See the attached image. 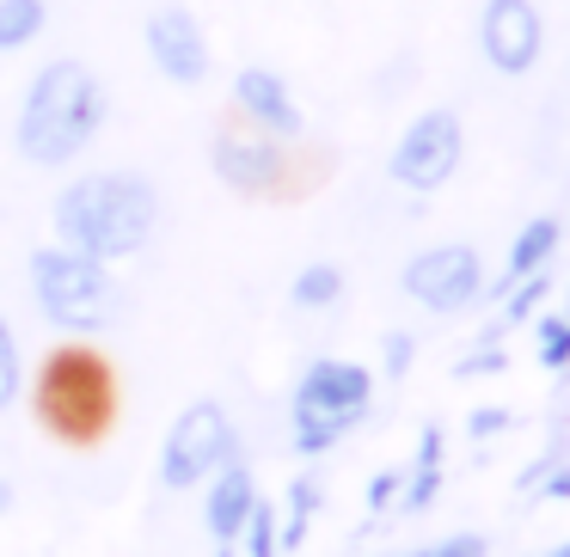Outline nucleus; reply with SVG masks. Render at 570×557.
Segmentation results:
<instances>
[{
  "label": "nucleus",
  "mask_w": 570,
  "mask_h": 557,
  "mask_svg": "<svg viewBox=\"0 0 570 557\" xmlns=\"http://www.w3.org/2000/svg\"><path fill=\"white\" fill-rule=\"evenodd\" d=\"M160 190L141 172H80L56 190L50 221H56V246L87 251L99 263H124L141 258L160 233Z\"/></svg>",
  "instance_id": "f257e3e1"
},
{
  "label": "nucleus",
  "mask_w": 570,
  "mask_h": 557,
  "mask_svg": "<svg viewBox=\"0 0 570 557\" xmlns=\"http://www.w3.org/2000/svg\"><path fill=\"white\" fill-rule=\"evenodd\" d=\"M105 117H111V92H105L99 68L56 56L31 74L26 99H19V123H13V153L38 172H62L80 153L99 141Z\"/></svg>",
  "instance_id": "f03ea898"
},
{
  "label": "nucleus",
  "mask_w": 570,
  "mask_h": 557,
  "mask_svg": "<svg viewBox=\"0 0 570 557\" xmlns=\"http://www.w3.org/2000/svg\"><path fill=\"white\" fill-rule=\"evenodd\" d=\"M31 405H38V422L68 447H92L111 435L117 422V374L99 349L87 344H62L43 356L38 386H31Z\"/></svg>",
  "instance_id": "7ed1b4c3"
},
{
  "label": "nucleus",
  "mask_w": 570,
  "mask_h": 557,
  "mask_svg": "<svg viewBox=\"0 0 570 557\" xmlns=\"http://www.w3.org/2000/svg\"><path fill=\"white\" fill-rule=\"evenodd\" d=\"M31 300L68 337H99L124 312V288L111 282V263L87 258V251H68V246L31 251Z\"/></svg>",
  "instance_id": "20e7f679"
},
{
  "label": "nucleus",
  "mask_w": 570,
  "mask_h": 557,
  "mask_svg": "<svg viewBox=\"0 0 570 557\" xmlns=\"http://www.w3.org/2000/svg\"><path fill=\"white\" fill-rule=\"evenodd\" d=\"M374 405V374L362 361L344 356H320L307 361V374L295 380V454L320 459L368 417Z\"/></svg>",
  "instance_id": "39448f33"
},
{
  "label": "nucleus",
  "mask_w": 570,
  "mask_h": 557,
  "mask_svg": "<svg viewBox=\"0 0 570 557\" xmlns=\"http://www.w3.org/2000/svg\"><path fill=\"white\" fill-rule=\"evenodd\" d=\"M246 447H239V429L227 417V405L222 398H197V405L178 410L166 441H160V484L166 490H203Z\"/></svg>",
  "instance_id": "423d86ee"
},
{
  "label": "nucleus",
  "mask_w": 570,
  "mask_h": 557,
  "mask_svg": "<svg viewBox=\"0 0 570 557\" xmlns=\"http://www.w3.org/2000/svg\"><path fill=\"white\" fill-rule=\"evenodd\" d=\"M460 153H466V129H460L454 111L435 105V111H417L405 123L393 160H386V178H393L399 190H411V197H435V190L460 172Z\"/></svg>",
  "instance_id": "0eeeda50"
},
{
  "label": "nucleus",
  "mask_w": 570,
  "mask_h": 557,
  "mask_svg": "<svg viewBox=\"0 0 570 557\" xmlns=\"http://www.w3.org/2000/svg\"><path fill=\"white\" fill-rule=\"evenodd\" d=\"M405 295L417 300L423 312H466L472 300L484 295V258L466 239H448V246H430L405 263Z\"/></svg>",
  "instance_id": "6e6552de"
},
{
  "label": "nucleus",
  "mask_w": 570,
  "mask_h": 557,
  "mask_svg": "<svg viewBox=\"0 0 570 557\" xmlns=\"http://www.w3.org/2000/svg\"><path fill=\"white\" fill-rule=\"evenodd\" d=\"M479 50L484 62L497 68V74L521 80L533 62H540L546 50V19L533 0H484V13H479Z\"/></svg>",
  "instance_id": "1a4fd4ad"
},
{
  "label": "nucleus",
  "mask_w": 570,
  "mask_h": 557,
  "mask_svg": "<svg viewBox=\"0 0 570 557\" xmlns=\"http://www.w3.org/2000/svg\"><path fill=\"white\" fill-rule=\"evenodd\" d=\"M209 160H215V172H222V185H234L239 197H264V190H276V178L288 172L276 136L252 129L246 117H239V123H227L222 136L209 141Z\"/></svg>",
  "instance_id": "9d476101"
},
{
  "label": "nucleus",
  "mask_w": 570,
  "mask_h": 557,
  "mask_svg": "<svg viewBox=\"0 0 570 557\" xmlns=\"http://www.w3.org/2000/svg\"><path fill=\"white\" fill-rule=\"evenodd\" d=\"M141 38H148V62L160 68L173 87H203V80H209V31L197 26L190 7H160Z\"/></svg>",
  "instance_id": "9b49d317"
},
{
  "label": "nucleus",
  "mask_w": 570,
  "mask_h": 557,
  "mask_svg": "<svg viewBox=\"0 0 570 557\" xmlns=\"http://www.w3.org/2000/svg\"><path fill=\"white\" fill-rule=\"evenodd\" d=\"M234 111L246 117L252 129L276 136V141H295L301 129H307V123H301L295 92H288V80L271 74V68H239V74H234Z\"/></svg>",
  "instance_id": "f8f14e48"
},
{
  "label": "nucleus",
  "mask_w": 570,
  "mask_h": 557,
  "mask_svg": "<svg viewBox=\"0 0 570 557\" xmlns=\"http://www.w3.org/2000/svg\"><path fill=\"white\" fill-rule=\"evenodd\" d=\"M252 503H258V478H252L246 454H239V459H227V466L203 484V527H209V539L215 545H234L239 527H246V515H252Z\"/></svg>",
  "instance_id": "ddd939ff"
},
{
  "label": "nucleus",
  "mask_w": 570,
  "mask_h": 557,
  "mask_svg": "<svg viewBox=\"0 0 570 557\" xmlns=\"http://www.w3.org/2000/svg\"><path fill=\"white\" fill-rule=\"evenodd\" d=\"M558 239H564V227H558V215H533L528 227L515 233V246H509V270H503V295L521 282V276H533V270H546L552 263V251H558Z\"/></svg>",
  "instance_id": "4468645a"
},
{
  "label": "nucleus",
  "mask_w": 570,
  "mask_h": 557,
  "mask_svg": "<svg viewBox=\"0 0 570 557\" xmlns=\"http://www.w3.org/2000/svg\"><path fill=\"white\" fill-rule=\"evenodd\" d=\"M43 26H50V0H0V56L38 43Z\"/></svg>",
  "instance_id": "2eb2a0df"
},
{
  "label": "nucleus",
  "mask_w": 570,
  "mask_h": 557,
  "mask_svg": "<svg viewBox=\"0 0 570 557\" xmlns=\"http://www.w3.org/2000/svg\"><path fill=\"white\" fill-rule=\"evenodd\" d=\"M234 551L239 557H283V508H276L271 496L252 503V515H246V527H239Z\"/></svg>",
  "instance_id": "dca6fc26"
},
{
  "label": "nucleus",
  "mask_w": 570,
  "mask_h": 557,
  "mask_svg": "<svg viewBox=\"0 0 570 557\" xmlns=\"http://www.w3.org/2000/svg\"><path fill=\"white\" fill-rule=\"evenodd\" d=\"M344 300V270L337 263H307V270L288 282V307H301V312H325V307H337Z\"/></svg>",
  "instance_id": "f3484780"
},
{
  "label": "nucleus",
  "mask_w": 570,
  "mask_h": 557,
  "mask_svg": "<svg viewBox=\"0 0 570 557\" xmlns=\"http://www.w3.org/2000/svg\"><path fill=\"white\" fill-rule=\"evenodd\" d=\"M313 508H320V484L301 471L295 484H288V503H283V551H301V539H307V520Z\"/></svg>",
  "instance_id": "a211bd4d"
},
{
  "label": "nucleus",
  "mask_w": 570,
  "mask_h": 557,
  "mask_svg": "<svg viewBox=\"0 0 570 557\" xmlns=\"http://www.w3.org/2000/svg\"><path fill=\"white\" fill-rule=\"evenodd\" d=\"M19 392H26V356H19V331L13 319L0 312V417L19 405Z\"/></svg>",
  "instance_id": "6ab92c4d"
},
{
  "label": "nucleus",
  "mask_w": 570,
  "mask_h": 557,
  "mask_svg": "<svg viewBox=\"0 0 570 557\" xmlns=\"http://www.w3.org/2000/svg\"><path fill=\"white\" fill-rule=\"evenodd\" d=\"M533 337H540V368H570V319L564 312L533 319Z\"/></svg>",
  "instance_id": "aec40b11"
},
{
  "label": "nucleus",
  "mask_w": 570,
  "mask_h": 557,
  "mask_svg": "<svg viewBox=\"0 0 570 557\" xmlns=\"http://www.w3.org/2000/svg\"><path fill=\"white\" fill-rule=\"evenodd\" d=\"M552 295V276L546 270H533V276H521L515 288H509V307H503V325H521V319H533V307Z\"/></svg>",
  "instance_id": "412c9836"
},
{
  "label": "nucleus",
  "mask_w": 570,
  "mask_h": 557,
  "mask_svg": "<svg viewBox=\"0 0 570 557\" xmlns=\"http://www.w3.org/2000/svg\"><path fill=\"white\" fill-rule=\"evenodd\" d=\"M435 496H442V471H411L405 490H399V508H405V515H423Z\"/></svg>",
  "instance_id": "4be33fe9"
},
{
  "label": "nucleus",
  "mask_w": 570,
  "mask_h": 557,
  "mask_svg": "<svg viewBox=\"0 0 570 557\" xmlns=\"http://www.w3.org/2000/svg\"><path fill=\"white\" fill-rule=\"evenodd\" d=\"M399 490H405V471H374V478H368V508H374V515H386V508L399 503Z\"/></svg>",
  "instance_id": "5701e85b"
},
{
  "label": "nucleus",
  "mask_w": 570,
  "mask_h": 557,
  "mask_svg": "<svg viewBox=\"0 0 570 557\" xmlns=\"http://www.w3.org/2000/svg\"><path fill=\"white\" fill-rule=\"evenodd\" d=\"M411 356H417V344H411L405 331H386V344H381V361H386V374H411Z\"/></svg>",
  "instance_id": "b1692460"
},
{
  "label": "nucleus",
  "mask_w": 570,
  "mask_h": 557,
  "mask_svg": "<svg viewBox=\"0 0 570 557\" xmlns=\"http://www.w3.org/2000/svg\"><path fill=\"white\" fill-rule=\"evenodd\" d=\"M442 447H448V435L430 422V429L417 435V459H411V471H442Z\"/></svg>",
  "instance_id": "393cba45"
},
{
  "label": "nucleus",
  "mask_w": 570,
  "mask_h": 557,
  "mask_svg": "<svg viewBox=\"0 0 570 557\" xmlns=\"http://www.w3.org/2000/svg\"><path fill=\"white\" fill-rule=\"evenodd\" d=\"M423 557H484V539L479 533H454L442 545H423Z\"/></svg>",
  "instance_id": "a878e982"
},
{
  "label": "nucleus",
  "mask_w": 570,
  "mask_h": 557,
  "mask_svg": "<svg viewBox=\"0 0 570 557\" xmlns=\"http://www.w3.org/2000/svg\"><path fill=\"white\" fill-rule=\"evenodd\" d=\"M466 429H472V441H491V435H503V429H509V410H503V405L472 410V417H466Z\"/></svg>",
  "instance_id": "bb28decb"
},
{
  "label": "nucleus",
  "mask_w": 570,
  "mask_h": 557,
  "mask_svg": "<svg viewBox=\"0 0 570 557\" xmlns=\"http://www.w3.org/2000/svg\"><path fill=\"white\" fill-rule=\"evenodd\" d=\"M454 374L460 380H472V374H503V349H479V356H466Z\"/></svg>",
  "instance_id": "cd10ccee"
},
{
  "label": "nucleus",
  "mask_w": 570,
  "mask_h": 557,
  "mask_svg": "<svg viewBox=\"0 0 570 557\" xmlns=\"http://www.w3.org/2000/svg\"><path fill=\"white\" fill-rule=\"evenodd\" d=\"M13 503H19V484L0 478V515H13Z\"/></svg>",
  "instance_id": "c85d7f7f"
},
{
  "label": "nucleus",
  "mask_w": 570,
  "mask_h": 557,
  "mask_svg": "<svg viewBox=\"0 0 570 557\" xmlns=\"http://www.w3.org/2000/svg\"><path fill=\"white\" fill-rule=\"evenodd\" d=\"M546 496H570V471H552V478H546Z\"/></svg>",
  "instance_id": "c756f323"
},
{
  "label": "nucleus",
  "mask_w": 570,
  "mask_h": 557,
  "mask_svg": "<svg viewBox=\"0 0 570 557\" xmlns=\"http://www.w3.org/2000/svg\"><path fill=\"white\" fill-rule=\"evenodd\" d=\"M215 557H239V551H234V545H215Z\"/></svg>",
  "instance_id": "7c9ffc66"
},
{
  "label": "nucleus",
  "mask_w": 570,
  "mask_h": 557,
  "mask_svg": "<svg viewBox=\"0 0 570 557\" xmlns=\"http://www.w3.org/2000/svg\"><path fill=\"white\" fill-rule=\"evenodd\" d=\"M546 557H570V539H564V545H558V551H546Z\"/></svg>",
  "instance_id": "2f4dec72"
},
{
  "label": "nucleus",
  "mask_w": 570,
  "mask_h": 557,
  "mask_svg": "<svg viewBox=\"0 0 570 557\" xmlns=\"http://www.w3.org/2000/svg\"><path fill=\"white\" fill-rule=\"evenodd\" d=\"M405 557H423V551H405Z\"/></svg>",
  "instance_id": "473e14b6"
}]
</instances>
